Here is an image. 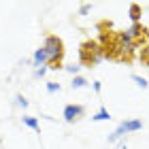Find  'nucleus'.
<instances>
[{
    "instance_id": "f257e3e1",
    "label": "nucleus",
    "mask_w": 149,
    "mask_h": 149,
    "mask_svg": "<svg viewBox=\"0 0 149 149\" xmlns=\"http://www.w3.org/2000/svg\"><path fill=\"white\" fill-rule=\"evenodd\" d=\"M43 49L47 53V66H49V68H60V62H62V56H64V43H62V38L56 36V34L45 36Z\"/></svg>"
},
{
    "instance_id": "f03ea898",
    "label": "nucleus",
    "mask_w": 149,
    "mask_h": 149,
    "mask_svg": "<svg viewBox=\"0 0 149 149\" xmlns=\"http://www.w3.org/2000/svg\"><path fill=\"white\" fill-rule=\"evenodd\" d=\"M83 115H85V109H83L81 104H66L62 117L68 121V124H72V121H77L79 117H83Z\"/></svg>"
},
{
    "instance_id": "7ed1b4c3",
    "label": "nucleus",
    "mask_w": 149,
    "mask_h": 149,
    "mask_svg": "<svg viewBox=\"0 0 149 149\" xmlns=\"http://www.w3.org/2000/svg\"><path fill=\"white\" fill-rule=\"evenodd\" d=\"M136 45L139 43H119V40H117V53L124 56V58H130L132 53L136 51Z\"/></svg>"
},
{
    "instance_id": "20e7f679",
    "label": "nucleus",
    "mask_w": 149,
    "mask_h": 149,
    "mask_svg": "<svg viewBox=\"0 0 149 149\" xmlns=\"http://www.w3.org/2000/svg\"><path fill=\"white\" fill-rule=\"evenodd\" d=\"M47 64V53L43 47H38V49L34 51V56H32V66H36V68H40V66Z\"/></svg>"
},
{
    "instance_id": "39448f33",
    "label": "nucleus",
    "mask_w": 149,
    "mask_h": 149,
    "mask_svg": "<svg viewBox=\"0 0 149 149\" xmlns=\"http://www.w3.org/2000/svg\"><path fill=\"white\" fill-rule=\"evenodd\" d=\"M128 15H130L132 24H141V15H143V9H141V4L132 2V4H130V9H128Z\"/></svg>"
},
{
    "instance_id": "423d86ee",
    "label": "nucleus",
    "mask_w": 149,
    "mask_h": 149,
    "mask_svg": "<svg viewBox=\"0 0 149 149\" xmlns=\"http://www.w3.org/2000/svg\"><path fill=\"white\" fill-rule=\"evenodd\" d=\"M124 134H126V126H124V121H121V124L109 134V143H115V141H119L121 136H124Z\"/></svg>"
},
{
    "instance_id": "0eeeda50",
    "label": "nucleus",
    "mask_w": 149,
    "mask_h": 149,
    "mask_svg": "<svg viewBox=\"0 0 149 149\" xmlns=\"http://www.w3.org/2000/svg\"><path fill=\"white\" fill-rule=\"evenodd\" d=\"M124 126H126V132H139L143 128V121L141 119H128V121H124Z\"/></svg>"
},
{
    "instance_id": "6e6552de",
    "label": "nucleus",
    "mask_w": 149,
    "mask_h": 149,
    "mask_svg": "<svg viewBox=\"0 0 149 149\" xmlns=\"http://www.w3.org/2000/svg\"><path fill=\"white\" fill-rule=\"evenodd\" d=\"M107 119H111V113L104 109V107H100V109L92 115V121H107Z\"/></svg>"
},
{
    "instance_id": "1a4fd4ad",
    "label": "nucleus",
    "mask_w": 149,
    "mask_h": 149,
    "mask_svg": "<svg viewBox=\"0 0 149 149\" xmlns=\"http://www.w3.org/2000/svg\"><path fill=\"white\" fill-rule=\"evenodd\" d=\"M22 121H24V126L32 128L34 132H38V130H40V126H38V119H36V117H30V115H24V117H22Z\"/></svg>"
},
{
    "instance_id": "9d476101",
    "label": "nucleus",
    "mask_w": 149,
    "mask_h": 149,
    "mask_svg": "<svg viewBox=\"0 0 149 149\" xmlns=\"http://www.w3.org/2000/svg\"><path fill=\"white\" fill-rule=\"evenodd\" d=\"M85 85H87V79H85V77H81V74H77V77L72 79V83H70L72 90H81V87H85Z\"/></svg>"
},
{
    "instance_id": "9b49d317",
    "label": "nucleus",
    "mask_w": 149,
    "mask_h": 149,
    "mask_svg": "<svg viewBox=\"0 0 149 149\" xmlns=\"http://www.w3.org/2000/svg\"><path fill=\"white\" fill-rule=\"evenodd\" d=\"M130 79H132V81H134V83H136L139 87H143V90H147V87H149V83H147V79H145V77H141V74H132Z\"/></svg>"
},
{
    "instance_id": "f8f14e48",
    "label": "nucleus",
    "mask_w": 149,
    "mask_h": 149,
    "mask_svg": "<svg viewBox=\"0 0 149 149\" xmlns=\"http://www.w3.org/2000/svg\"><path fill=\"white\" fill-rule=\"evenodd\" d=\"M60 90H62V85L56 83V81H49V83H47V92H49V94H56V92H60Z\"/></svg>"
},
{
    "instance_id": "ddd939ff",
    "label": "nucleus",
    "mask_w": 149,
    "mask_h": 149,
    "mask_svg": "<svg viewBox=\"0 0 149 149\" xmlns=\"http://www.w3.org/2000/svg\"><path fill=\"white\" fill-rule=\"evenodd\" d=\"M15 104H17V107H22V109H26V107H28V100H26L22 94H17V96H15Z\"/></svg>"
},
{
    "instance_id": "4468645a",
    "label": "nucleus",
    "mask_w": 149,
    "mask_h": 149,
    "mask_svg": "<svg viewBox=\"0 0 149 149\" xmlns=\"http://www.w3.org/2000/svg\"><path fill=\"white\" fill-rule=\"evenodd\" d=\"M64 68L68 70L70 74H74V77H77V74H79V68H81V66H77V64H70V66H64Z\"/></svg>"
},
{
    "instance_id": "2eb2a0df",
    "label": "nucleus",
    "mask_w": 149,
    "mask_h": 149,
    "mask_svg": "<svg viewBox=\"0 0 149 149\" xmlns=\"http://www.w3.org/2000/svg\"><path fill=\"white\" fill-rule=\"evenodd\" d=\"M47 70H49V66H47V64H45V66H40V68L34 70V77H45V72H47Z\"/></svg>"
},
{
    "instance_id": "dca6fc26",
    "label": "nucleus",
    "mask_w": 149,
    "mask_h": 149,
    "mask_svg": "<svg viewBox=\"0 0 149 149\" xmlns=\"http://www.w3.org/2000/svg\"><path fill=\"white\" fill-rule=\"evenodd\" d=\"M92 9V4H81V9H79V15H87Z\"/></svg>"
},
{
    "instance_id": "f3484780",
    "label": "nucleus",
    "mask_w": 149,
    "mask_h": 149,
    "mask_svg": "<svg viewBox=\"0 0 149 149\" xmlns=\"http://www.w3.org/2000/svg\"><path fill=\"white\" fill-rule=\"evenodd\" d=\"M92 87H94V92H96V94H100V90H102V83H100V81H94Z\"/></svg>"
},
{
    "instance_id": "a211bd4d",
    "label": "nucleus",
    "mask_w": 149,
    "mask_h": 149,
    "mask_svg": "<svg viewBox=\"0 0 149 149\" xmlns=\"http://www.w3.org/2000/svg\"><path fill=\"white\" fill-rule=\"evenodd\" d=\"M145 36H147V38H149V28H145Z\"/></svg>"
},
{
    "instance_id": "6ab92c4d",
    "label": "nucleus",
    "mask_w": 149,
    "mask_h": 149,
    "mask_svg": "<svg viewBox=\"0 0 149 149\" xmlns=\"http://www.w3.org/2000/svg\"><path fill=\"white\" fill-rule=\"evenodd\" d=\"M121 149H128V147H126V143H124V145H121Z\"/></svg>"
}]
</instances>
